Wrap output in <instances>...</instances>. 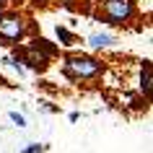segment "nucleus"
<instances>
[{
	"label": "nucleus",
	"mask_w": 153,
	"mask_h": 153,
	"mask_svg": "<svg viewBox=\"0 0 153 153\" xmlns=\"http://www.w3.org/2000/svg\"><path fill=\"white\" fill-rule=\"evenodd\" d=\"M62 73L68 81H91L101 73V62L91 55H68Z\"/></svg>",
	"instance_id": "obj_1"
},
{
	"label": "nucleus",
	"mask_w": 153,
	"mask_h": 153,
	"mask_svg": "<svg viewBox=\"0 0 153 153\" xmlns=\"http://www.w3.org/2000/svg\"><path fill=\"white\" fill-rule=\"evenodd\" d=\"M29 18L21 16L18 10L0 13V44H18L26 34Z\"/></svg>",
	"instance_id": "obj_2"
},
{
	"label": "nucleus",
	"mask_w": 153,
	"mask_h": 153,
	"mask_svg": "<svg viewBox=\"0 0 153 153\" xmlns=\"http://www.w3.org/2000/svg\"><path fill=\"white\" fill-rule=\"evenodd\" d=\"M49 55H55V47L44 44V39H36V44L24 47L21 52H16V60L18 62H26L31 70H36V73H44L49 68Z\"/></svg>",
	"instance_id": "obj_3"
},
{
	"label": "nucleus",
	"mask_w": 153,
	"mask_h": 153,
	"mask_svg": "<svg viewBox=\"0 0 153 153\" xmlns=\"http://www.w3.org/2000/svg\"><path fill=\"white\" fill-rule=\"evenodd\" d=\"M101 16L106 24L122 26L135 16V3L132 0H104L101 3Z\"/></svg>",
	"instance_id": "obj_4"
},
{
	"label": "nucleus",
	"mask_w": 153,
	"mask_h": 153,
	"mask_svg": "<svg viewBox=\"0 0 153 153\" xmlns=\"http://www.w3.org/2000/svg\"><path fill=\"white\" fill-rule=\"evenodd\" d=\"M114 42H117V39H114L112 34H104V31H96V34H91V36H88V44L94 49H106V47H112Z\"/></svg>",
	"instance_id": "obj_5"
},
{
	"label": "nucleus",
	"mask_w": 153,
	"mask_h": 153,
	"mask_svg": "<svg viewBox=\"0 0 153 153\" xmlns=\"http://www.w3.org/2000/svg\"><path fill=\"white\" fill-rule=\"evenodd\" d=\"M140 88H143L145 99H151V88H153V75H151V62L145 60L143 70H140Z\"/></svg>",
	"instance_id": "obj_6"
},
{
	"label": "nucleus",
	"mask_w": 153,
	"mask_h": 153,
	"mask_svg": "<svg viewBox=\"0 0 153 153\" xmlns=\"http://www.w3.org/2000/svg\"><path fill=\"white\" fill-rule=\"evenodd\" d=\"M57 39H60V44L70 47V44H75V34L70 29H65V26H57Z\"/></svg>",
	"instance_id": "obj_7"
},
{
	"label": "nucleus",
	"mask_w": 153,
	"mask_h": 153,
	"mask_svg": "<svg viewBox=\"0 0 153 153\" xmlns=\"http://www.w3.org/2000/svg\"><path fill=\"white\" fill-rule=\"evenodd\" d=\"M49 145L47 143H29L26 148H21V153H44Z\"/></svg>",
	"instance_id": "obj_8"
},
{
	"label": "nucleus",
	"mask_w": 153,
	"mask_h": 153,
	"mask_svg": "<svg viewBox=\"0 0 153 153\" xmlns=\"http://www.w3.org/2000/svg\"><path fill=\"white\" fill-rule=\"evenodd\" d=\"M10 120H13V125H18V127H26V120H24V114H18V112H10Z\"/></svg>",
	"instance_id": "obj_9"
},
{
	"label": "nucleus",
	"mask_w": 153,
	"mask_h": 153,
	"mask_svg": "<svg viewBox=\"0 0 153 153\" xmlns=\"http://www.w3.org/2000/svg\"><path fill=\"white\" fill-rule=\"evenodd\" d=\"M31 3H36V5H47L49 0H31Z\"/></svg>",
	"instance_id": "obj_10"
},
{
	"label": "nucleus",
	"mask_w": 153,
	"mask_h": 153,
	"mask_svg": "<svg viewBox=\"0 0 153 153\" xmlns=\"http://www.w3.org/2000/svg\"><path fill=\"white\" fill-rule=\"evenodd\" d=\"M3 3H8V0H0V5H3Z\"/></svg>",
	"instance_id": "obj_11"
}]
</instances>
